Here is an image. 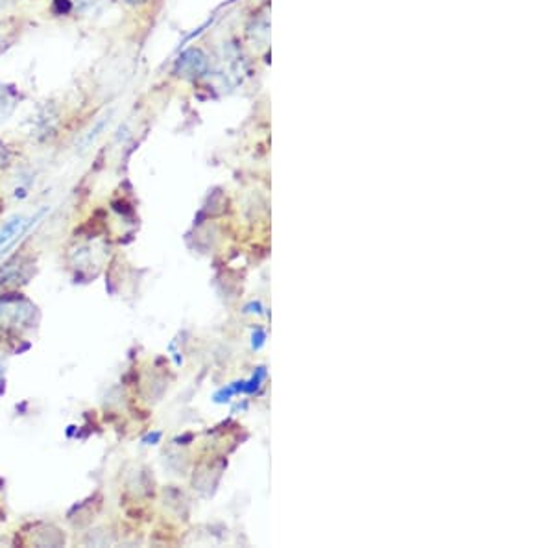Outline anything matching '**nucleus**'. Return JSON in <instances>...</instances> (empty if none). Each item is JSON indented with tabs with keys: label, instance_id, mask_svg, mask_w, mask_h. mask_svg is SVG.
Masks as SVG:
<instances>
[{
	"label": "nucleus",
	"instance_id": "obj_1",
	"mask_svg": "<svg viewBox=\"0 0 554 548\" xmlns=\"http://www.w3.org/2000/svg\"><path fill=\"white\" fill-rule=\"evenodd\" d=\"M205 69H207V60L200 50L196 48L187 50L176 65V70L185 78H198V76L204 74Z\"/></svg>",
	"mask_w": 554,
	"mask_h": 548
},
{
	"label": "nucleus",
	"instance_id": "obj_2",
	"mask_svg": "<svg viewBox=\"0 0 554 548\" xmlns=\"http://www.w3.org/2000/svg\"><path fill=\"white\" fill-rule=\"evenodd\" d=\"M30 227V224H26L25 216H13L11 220H8L2 227H0V248H4L6 244L13 242L15 236H19Z\"/></svg>",
	"mask_w": 554,
	"mask_h": 548
},
{
	"label": "nucleus",
	"instance_id": "obj_3",
	"mask_svg": "<svg viewBox=\"0 0 554 548\" xmlns=\"http://www.w3.org/2000/svg\"><path fill=\"white\" fill-rule=\"evenodd\" d=\"M76 2H78L80 6H91V4H95L96 0H76Z\"/></svg>",
	"mask_w": 554,
	"mask_h": 548
},
{
	"label": "nucleus",
	"instance_id": "obj_4",
	"mask_svg": "<svg viewBox=\"0 0 554 548\" xmlns=\"http://www.w3.org/2000/svg\"><path fill=\"white\" fill-rule=\"evenodd\" d=\"M126 2H130V4H143L146 0H126Z\"/></svg>",
	"mask_w": 554,
	"mask_h": 548
}]
</instances>
